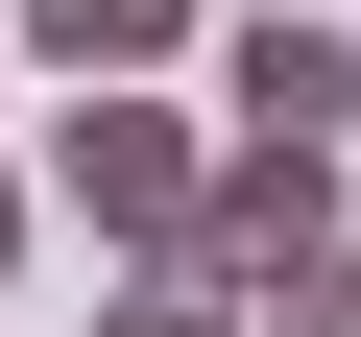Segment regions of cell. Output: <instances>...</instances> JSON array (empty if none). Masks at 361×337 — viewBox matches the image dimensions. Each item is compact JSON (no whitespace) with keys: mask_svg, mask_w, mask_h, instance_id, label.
<instances>
[{"mask_svg":"<svg viewBox=\"0 0 361 337\" xmlns=\"http://www.w3.org/2000/svg\"><path fill=\"white\" fill-rule=\"evenodd\" d=\"M193 168H217V121H169V97L121 73V97H73V121H49L25 193H49V217H97L121 265H169V241H193Z\"/></svg>","mask_w":361,"mask_h":337,"instance_id":"1","label":"cell"},{"mask_svg":"<svg viewBox=\"0 0 361 337\" xmlns=\"http://www.w3.org/2000/svg\"><path fill=\"white\" fill-rule=\"evenodd\" d=\"M313 241H337V145H217V168H193V241H169V265H193L217 313H265Z\"/></svg>","mask_w":361,"mask_h":337,"instance_id":"2","label":"cell"},{"mask_svg":"<svg viewBox=\"0 0 361 337\" xmlns=\"http://www.w3.org/2000/svg\"><path fill=\"white\" fill-rule=\"evenodd\" d=\"M361 121V49L313 25V0H241V49H217V145H337Z\"/></svg>","mask_w":361,"mask_h":337,"instance_id":"3","label":"cell"},{"mask_svg":"<svg viewBox=\"0 0 361 337\" xmlns=\"http://www.w3.org/2000/svg\"><path fill=\"white\" fill-rule=\"evenodd\" d=\"M0 25H25V49H49L73 97H121V73H169V49H193L217 0H0Z\"/></svg>","mask_w":361,"mask_h":337,"instance_id":"4","label":"cell"},{"mask_svg":"<svg viewBox=\"0 0 361 337\" xmlns=\"http://www.w3.org/2000/svg\"><path fill=\"white\" fill-rule=\"evenodd\" d=\"M241 337H361V241H313V265H289V289H265Z\"/></svg>","mask_w":361,"mask_h":337,"instance_id":"5","label":"cell"},{"mask_svg":"<svg viewBox=\"0 0 361 337\" xmlns=\"http://www.w3.org/2000/svg\"><path fill=\"white\" fill-rule=\"evenodd\" d=\"M97 337H241V313H217V289H193V265H145V289H121V313H97Z\"/></svg>","mask_w":361,"mask_h":337,"instance_id":"6","label":"cell"},{"mask_svg":"<svg viewBox=\"0 0 361 337\" xmlns=\"http://www.w3.org/2000/svg\"><path fill=\"white\" fill-rule=\"evenodd\" d=\"M25 217H49V193H25V168H0V289H25Z\"/></svg>","mask_w":361,"mask_h":337,"instance_id":"7","label":"cell"},{"mask_svg":"<svg viewBox=\"0 0 361 337\" xmlns=\"http://www.w3.org/2000/svg\"><path fill=\"white\" fill-rule=\"evenodd\" d=\"M217 25H241V0H217Z\"/></svg>","mask_w":361,"mask_h":337,"instance_id":"8","label":"cell"}]
</instances>
